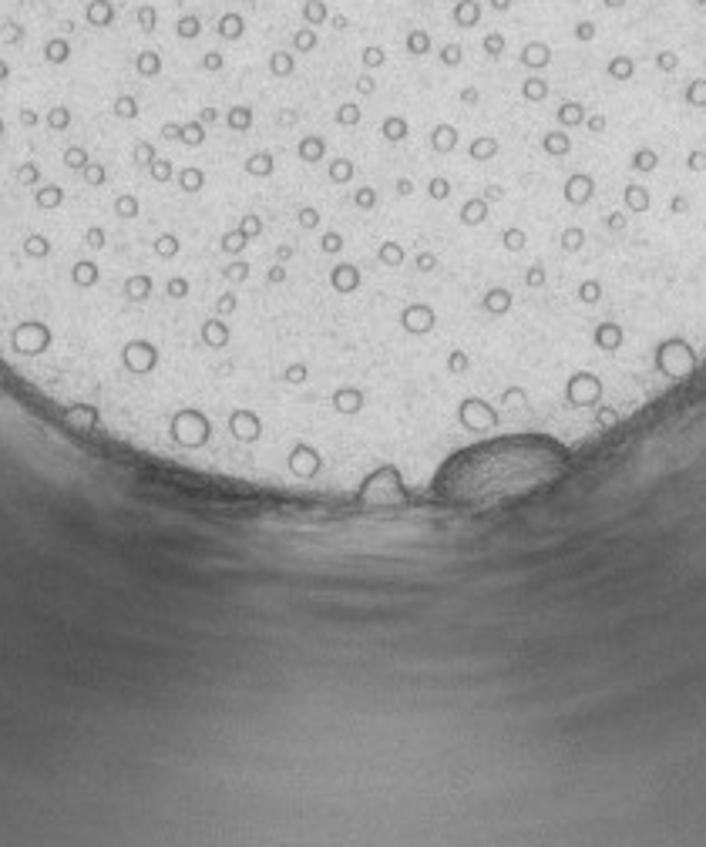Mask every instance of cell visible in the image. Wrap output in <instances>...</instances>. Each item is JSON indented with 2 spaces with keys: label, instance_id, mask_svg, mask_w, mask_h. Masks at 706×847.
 Listing matches in <instances>:
<instances>
[{
  "label": "cell",
  "instance_id": "obj_3",
  "mask_svg": "<svg viewBox=\"0 0 706 847\" xmlns=\"http://www.w3.org/2000/svg\"><path fill=\"white\" fill-rule=\"evenodd\" d=\"M518 61H522V67H528V71H541V67L552 65V48H548L545 40H528L525 48H522V54H518Z\"/></svg>",
  "mask_w": 706,
  "mask_h": 847
},
{
  "label": "cell",
  "instance_id": "obj_16",
  "mask_svg": "<svg viewBox=\"0 0 706 847\" xmlns=\"http://www.w3.org/2000/svg\"><path fill=\"white\" fill-rule=\"evenodd\" d=\"M360 65H363V71H377V67L387 65V51L384 48H377V44H370V48L360 51Z\"/></svg>",
  "mask_w": 706,
  "mask_h": 847
},
{
  "label": "cell",
  "instance_id": "obj_22",
  "mask_svg": "<svg viewBox=\"0 0 706 847\" xmlns=\"http://www.w3.org/2000/svg\"><path fill=\"white\" fill-rule=\"evenodd\" d=\"M595 34H599V27L592 24V21H578V24H575V40H578V44H589V40H595Z\"/></svg>",
  "mask_w": 706,
  "mask_h": 847
},
{
  "label": "cell",
  "instance_id": "obj_21",
  "mask_svg": "<svg viewBox=\"0 0 706 847\" xmlns=\"http://www.w3.org/2000/svg\"><path fill=\"white\" fill-rule=\"evenodd\" d=\"M458 101H461L464 108H478V104H481V91H478V84H464V88L458 91Z\"/></svg>",
  "mask_w": 706,
  "mask_h": 847
},
{
  "label": "cell",
  "instance_id": "obj_2",
  "mask_svg": "<svg viewBox=\"0 0 706 847\" xmlns=\"http://www.w3.org/2000/svg\"><path fill=\"white\" fill-rule=\"evenodd\" d=\"M380 138L387 141V145H404V141L411 138V121H407V115H384L380 118Z\"/></svg>",
  "mask_w": 706,
  "mask_h": 847
},
{
  "label": "cell",
  "instance_id": "obj_19",
  "mask_svg": "<svg viewBox=\"0 0 706 847\" xmlns=\"http://www.w3.org/2000/svg\"><path fill=\"white\" fill-rule=\"evenodd\" d=\"M377 88H380V84H377L373 71H363V74L353 81V91H357L360 98H373V94H377Z\"/></svg>",
  "mask_w": 706,
  "mask_h": 847
},
{
  "label": "cell",
  "instance_id": "obj_5",
  "mask_svg": "<svg viewBox=\"0 0 706 847\" xmlns=\"http://www.w3.org/2000/svg\"><path fill=\"white\" fill-rule=\"evenodd\" d=\"M548 94H552V84H548V81H545L539 71H535V74H528L525 81H522V101L541 104V101H548Z\"/></svg>",
  "mask_w": 706,
  "mask_h": 847
},
{
  "label": "cell",
  "instance_id": "obj_18",
  "mask_svg": "<svg viewBox=\"0 0 706 847\" xmlns=\"http://www.w3.org/2000/svg\"><path fill=\"white\" fill-rule=\"evenodd\" d=\"M437 57H441V65H444V67H458L464 61V48L451 40V44H444V48H441V54H437Z\"/></svg>",
  "mask_w": 706,
  "mask_h": 847
},
{
  "label": "cell",
  "instance_id": "obj_23",
  "mask_svg": "<svg viewBox=\"0 0 706 847\" xmlns=\"http://www.w3.org/2000/svg\"><path fill=\"white\" fill-rule=\"evenodd\" d=\"M330 24H333V31H347L350 17H347V13H330Z\"/></svg>",
  "mask_w": 706,
  "mask_h": 847
},
{
  "label": "cell",
  "instance_id": "obj_25",
  "mask_svg": "<svg viewBox=\"0 0 706 847\" xmlns=\"http://www.w3.org/2000/svg\"><path fill=\"white\" fill-rule=\"evenodd\" d=\"M602 4L609 7V11H619V7H626V0H602Z\"/></svg>",
  "mask_w": 706,
  "mask_h": 847
},
{
  "label": "cell",
  "instance_id": "obj_12",
  "mask_svg": "<svg viewBox=\"0 0 706 847\" xmlns=\"http://www.w3.org/2000/svg\"><path fill=\"white\" fill-rule=\"evenodd\" d=\"M303 21H307V27H323L326 21H330V7H326V0H303Z\"/></svg>",
  "mask_w": 706,
  "mask_h": 847
},
{
  "label": "cell",
  "instance_id": "obj_14",
  "mask_svg": "<svg viewBox=\"0 0 706 847\" xmlns=\"http://www.w3.org/2000/svg\"><path fill=\"white\" fill-rule=\"evenodd\" d=\"M175 34H179L182 40H195L202 34V21H199L195 13H182L179 24H175Z\"/></svg>",
  "mask_w": 706,
  "mask_h": 847
},
{
  "label": "cell",
  "instance_id": "obj_1",
  "mask_svg": "<svg viewBox=\"0 0 706 847\" xmlns=\"http://www.w3.org/2000/svg\"><path fill=\"white\" fill-rule=\"evenodd\" d=\"M84 24L91 31H108L115 24V4L111 0H88L84 4Z\"/></svg>",
  "mask_w": 706,
  "mask_h": 847
},
{
  "label": "cell",
  "instance_id": "obj_11",
  "mask_svg": "<svg viewBox=\"0 0 706 847\" xmlns=\"http://www.w3.org/2000/svg\"><path fill=\"white\" fill-rule=\"evenodd\" d=\"M404 48H407L411 57H424V54H431V34H427L424 27H414V31H407V38H404Z\"/></svg>",
  "mask_w": 706,
  "mask_h": 847
},
{
  "label": "cell",
  "instance_id": "obj_20",
  "mask_svg": "<svg viewBox=\"0 0 706 847\" xmlns=\"http://www.w3.org/2000/svg\"><path fill=\"white\" fill-rule=\"evenodd\" d=\"M199 65H202V71H209V74H219V71L226 67V54L222 51H206Z\"/></svg>",
  "mask_w": 706,
  "mask_h": 847
},
{
  "label": "cell",
  "instance_id": "obj_10",
  "mask_svg": "<svg viewBox=\"0 0 706 847\" xmlns=\"http://www.w3.org/2000/svg\"><path fill=\"white\" fill-rule=\"evenodd\" d=\"M216 34L222 40H239L246 34V21L239 17L236 11H229V13H222L219 17V24H216Z\"/></svg>",
  "mask_w": 706,
  "mask_h": 847
},
{
  "label": "cell",
  "instance_id": "obj_15",
  "mask_svg": "<svg viewBox=\"0 0 706 847\" xmlns=\"http://www.w3.org/2000/svg\"><path fill=\"white\" fill-rule=\"evenodd\" d=\"M135 24H138L141 34H155V27H158V11H155L152 4H141L138 11H135Z\"/></svg>",
  "mask_w": 706,
  "mask_h": 847
},
{
  "label": "cell",
  "instance_id": "obj_13",
  "mask_svg": "<svg viewBox=\"0 0 706 847\" xmlns=\"http://www.w3.org/2000/svg\"><path fill=\"white\" fill-rule=\"evenodd\" d=\"M316 44H320L316 27H296L293 31V54H313Z\"/></svg>",
  "mask_w": 706,
  "mask_h": 847
},
{
  "label": "cell",
  "instance_id": "obj_9",
  "mask_svg": "<svg viewBox=\"0 0 706 847\" xmlns=\"http://www.w3.org/2000/svg\"><path fill=\"white\" fill-rule=\"evenodd\" d=\"M266 71H270L272 77H280V81L293 77L296 74V54L293 51H272L270 61H266Z\"/></svg>",
  "mask_w": 706,
  "mask_h": 847
},
{
  "label": "cell",
  "instance_id": "obj_8",
  "mask_svg": "<svg viewBox=\"0 0 706 847\" xmlns=\"http://www.w3.org/2000/svg\"><path fill=\"white\" fill-rule=\"evenodd\" d=\"M333 125L336 128H360L363 125V108L360 101H340L333 108Z\"/></svg>",
  "mask_w": 706,
  "mask_h": 847
},
{
  "label": "cell",
  "instance_id": "obj_7",
  "mask_svg": "<svg viewBox=\"0 0 706 847\" xmlns=\"http://www.w3.org/2000/svg\"><path fill=\"white\" fill-rule=\"evenodd\" d=\"M135 74H138L141 81H155V77L162 74V54L152 51V48L138 51L135 54Z\"/></svg>",
  "mask_w": 706,
  "mask_h": 847
},
{
  "label": "cell",
  "instance_id": "obj_6",
  "mask_svg": "<svg viewBox=\"0 0 706 847\" xmlns=\"http://www.w3.org/2000/svg\"><path fill=\"white\" fill-rule=\"evenodd\" d=\"M451 21H454V27H461V31L478 27V21H481V4H478V0H458L454 11H451Z\"/></svg>",
  "mask_w": 706,
  "mask_h": 847
},
{
  "label": "cell",
  "instance_id": "obj_24",
  "mask_svg": "<svg viewBox=\"0 0 706 847\" xmlns=\"http://www.w3.org/2000/svg\"><path fill=\"white\" fill-rule=\"evenodd\" d=\"M488 4H491V11H498V13L512 11V0H488Z\"/></svg>",
  "mask_w": 706,
  "mask_h": 847
},
{
  "label": "cell",
  "instance_id": "obj_17",
  "mask_svg": "<svg viewBox=\"0 0 706 847\" xmlns=\"http://www.w3.org/2000/svg\"><path fill=\"white\" fill-rule=\"evenodd\" d=\"M504 48H508V40H504V34H501V31H491V34H485V38H481V51L488 54V57H495V61L504 54Z\"/></svg>",
  "mask_w": 706,
  "mask_h": 847
},
{
  "label": "cell",
  "instance_id": "obj_4",
  "mask_svg": "<svg viewBox=\"0 0 706 847\" xmlns=\"http://www.w3.org/2000/svg\"><path fill=\"white\" fill-rule=\"evenodd\" d=\"M605 77L609 81H619V84H629L636 77V57L632 54H612L605 61Z\"/></svg>",
  "mask_w": 706,
  "mask_h": 847
}]
</instances>
